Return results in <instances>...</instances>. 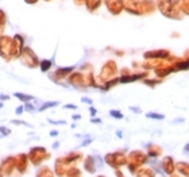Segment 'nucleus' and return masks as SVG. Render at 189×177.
I'll return each instance as SVG.
<instances>
[{"instance_id": "nucleus-1", "label": "nucleus", "mask_w": 189, "mask_h": 177, "mask_svg": "<svg viewBox=\"0 0 189 177\" xmlns=\"http://www.w3.org/2000/svg\"><path fill=\"white\" fill-rule=\"evenodd\" d=\"M147 118H150V119H157V120H162L165 118L164 115H161V114H155V112H149L147 115H146Z\"/></svg>"}, {"instance_id": "nucleus-2", "label": "nucleus", "mask_w": 189, "mask_h": 177, "mask_svg": "<svg viewBox=\"0 0 189 177\" xmlns=\"http://www.w3.org/2000/svg\"><path fill=\"white\" fill-rule=\"evenodd\" d=\"M56 105H58V101H49V103H46L45 105H42L41 108V111H45L46 108H50V107H56Z\"/></svg>"}, {"instance_id": "nucleus-3", "label": "nucleus", "mask_w": 189, "mask_h": 177, "mask_svg": "<svg viewBox=\"0 0 189 177\" xmlns=\"http://www.w3.org/2000/svg\"><path fill=\"white\" fill-rule=\"evenodd\" d=\"M51 66V62L50 61H42L41 62V69H42V72H46L47 69Z\"/></svg>"}, {"instance_id": "nucleus-4", "label": "nucleus", "mask_w": 189, "mask_h": 177, "mask_svg": "<svg viewBox=\"0 0 189 177\" xmlns=\"http://www.w3.org/2000/svg\"><path fill=\"white\" fill-rule=\"evenodd\" d=\"M109 115H111V116H113V118H116V119H122V118H123L122 112L115 111V109H111V111H109Z\"/></svg>"}, {"instance_id": "nucleus-5", "label": "nucleus", "mask_w": 189, "mask_h": 177, "mask_svg": "<svg viewBox=\"0 0 189 177\" xmlns=\"http://www.w3.org/2000/svg\"><path fill=\"white\" fill-rule=\"evenodd\" d=\"M15 97H18V99H21V100H25V101H27V100H32L31 96H26V95H22V93H15Z\"/></svg>"}, {"instance_id": "nucleus-6", "label": "nucleus", "mask_w": 189, "mask_h": 177, "mask_svg": "<svg viewBox=\"0 0 189 177\" xmlns=\"http://www.w3.org/2000/svg\"><path fill=\"white\" fill-rule=\"evenodd\" d=\"M188 68H189V62L178 64V69H188Z\"/></svg>"}, {"instance_id": "nucleus-7", "label": "nucleus", "mask_w": 189, "mask_h": 177, "mask_svg": "<svg viewBox=\"0 0 189 177\" xmlns=\"http://www.w3.org/2000/svg\"><path fill=\"white\" fill-rule=\"evenodd\" d=\"M0 131L4 134V135H7V134H10V130H7V129H4V127H0Z\"/></svg>"}, {"instance_id": "nucleus-8", "label": "nucleus", "mask_w": 189, "mask_h": 177, "mask_svg": "<svg viewBox=\"0 0 189 177\" xmlns=\"http://www.w3.org/2000/svg\"><path fill=\"white\" fill-rule=\"evenodd\" d=\"M12 123H15V125H26V126H27L26 122H21V120H12Z\"/></svg>"}, {"instance_id": "nucleus-9", "label": "nucleus", "mask_w": 189, "mask_h": 177, "mask_svg": "<svg viewBox=\"0 0 189 177\" xmlns=\"http://www.w3.org/2000/svg\"><path fill=\"white\" fill-rule=\"evenodd\" d=\"M82 101H84V103H89V104H92V100L91 99H88V97H82Z\"/></svg>"}, {"instance_id": "nucleus-10", "label": "nucleus", "mask_w": 189, "mask_h": 177, "mask_svg": "<svg viewBox=\"0 0 189 177\" xmlns=\"http://www.w3.org/2000/svg\"><path fill=\"white\" fill-rule=\"evenodd\" d=\"M26 109H27V111H35V108H34V107H32V105H26Z\"/></svg>"}, {"instance_id": "nucleus-11", "label": "nucleus", "mask_w": 189, "mask_h": 177, "mask_svg": "<svg viewBox=\"0 0 189 177\" xmlns=\"http://www.w3.org/2000/svg\"><path fill=\"white\" fill-rule=\"evenodd\" d=\"M180 122H184V119H182V118H180V119L173 120V123H180Z\"/></svg>"}, {"instance_id": "nucleus-12", "label": "nucleus", "mask_w": 189, "mask_h": 177, "mask_svg": "<svg viewBox=\"0 0 189 177\" xmlns=\"http://www.w3.org/2000/svg\"><path fill=\"white\" fill-rule=\"evenodd\" d=\"M65 108H72V109H76L77 107H76V105H65Z\"/></svg>"}, {"instance_id": "nucleus-13", "label": "nucleus", "mask_w": 189, "mask_h": 177, "mask_svg": "<svg viewBox=\"0 0 189 177\" xmlns=\"http://www.w3.org/2000/svg\"><path fill=\"white\" fill-rule=\"evenodd\" d=\"M184 153H189V143L186 146H185V149H184Z\"/></svg>"}, {"instance_id": "nucleus-14", "label": "nucleus", "mask_w": 189, "mask_h": 177, "mask_svg": "<svg viewBox=\"0 0 189 177\" xmlns=\"http://www.w3.org/2000/svg\"><path fill=\"white\" fill-rule=\"evenodd\" d=\"M50 135H51V137H53V135H54V137H56V135H58V131H51V133H50Z\"/></svg>"}, {"instance_id": "nucleus-15", "label": "nucleus", "mask_w": 189, "mask_h": 177, "mask_svg": "<svg viewBox=\"0 0 189 177\" xmlns=\"http://www.w3.org/2000/svg\"><path fill=\"white\" fill-rule=\"evenodd\" d=\"M22 111H23V108H22V107H19V108H16V114H21Z\"/></svg>"}, {"instance_id": "nucleus-16", "label": "nucleus", "mask_w": 189, "mask_h": 177, "mask_svg": "<svg viewBox=\"0 0 189 177\" xmlns=\"http://www.w3.org/2000/svg\"><path fill=\"white\" fill-rule=\"evenodd\" d=\"M130 109H133V111H135V112H139V111H141V109L139 108H135V107H131V108Z\"/></svg>"}, {"instance_id": "nucleus-17", "label": "nucleus", "mask_w": 189, "mask_h": 177, "mask_svg": "<svg viewBox=\"0 0 189 177\" xmlns=\"http://www.w3.org/2000/svg\"><path fill=\"white\" fill-rule=\"evenodd\" d=\"M91 114H92V115H95V114H96V109L93 108V107H92V108H91Z\"/></svg>"}, {"instance_id": "nucleus-18", "label": "nucleus", "mask_w": 189, "mask_h": 177, "mask_svg": "<svg viewBox=\"0 0 189 177\" xmlns=\"http://www.w3.org/2000/svg\"><path fill=\"white\" fill-rule=\"evenodd\" d=\"M92 122H93V123H100L101 120H100V119H92Z\"/></svg>"}, {"instance_id": "nucleus-19", "label": "nucleus", "mask_w": 189, "mask_h": 177, "mask_svg": "<svg viewBox=\"0 0 189 177\" xmlns=\"http://www.w3.org/2000/svg\"><path fill=\"white\" fill-rule=\"evenodd\" d=\"M58 145H60V143H58V142H56V143H54V146H53V147H54V149H57V147H58Z\"/></svg>"}, {"instance_id": "nucleus-20", "label": "nucleus", "mask_w": 189, "mask_h": 177, "mask_svg": "<svg viewBox=\"0 0 189 177\" xmlns=\"http://www.w3.org/2000/svg\"><path fill=\"white\" fill-rule=\"evenodd\" d=\"M1 107H3V104H1V103H0V108H1Z\"/></svg>"}]
</instances>
